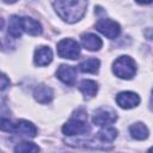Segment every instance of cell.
<instances>
[{"label": "cell", "instance_id": "cell-22", "mask_svg": "<svg viewBox=\"0 0 153 153\" xmlns=\"http://www.w3.org/2000/svg\"><path fill=\"white\" fill-rule=\"evenodd\" d=\"M149 109L153 111V88H152V96H151V99H149Z\"/></svg>", "mask_w": 153, "mask_h": 153}, {"label": "cell", "instance_id": "cell-4", "mask_svg": "<svg viewBox=\"0 0 153 153\" xmlns=\"http://www.w3.org/2000/svg\"><path fill=\"white\" fill-rule=\"evenodd\" d=\"M91 130L90 126L86 122V118H80L79 116L75 118H71L68 122H66L62 127V133L67 136H74V135H81L86 134Z\"/></svg>", "mask_w": 153, "mask_h": 153}, {"label": "cell", "instance_id": "cell-5", "mask_svg": "<svg viewBox=\"0 0 153 153\" xmlns=\"http://www.w3.org/2000/svg\"><path fill=\"white\" fill-rule=\"evenodd\" d=\"M96 29L104 35L105 37L114 39L116 37H118L120 32H121V26L117 22L110 19V18H100L98 19V22L96 23Z\"/></svg>", "mask_w": 153, "mask_h": 153}, {"label": "cell", "instance_id": "cell-20", "mask_svg": "<svg viewBox=\"0 0 153 153\" xmlns=\"http://www.w3.org/2000/svg\"><path fill=\"white\" fill-rule=\"evenodd\" d=\"M0 128L2 131H14V124L7 120V118H1V122H0Z\"/></svg>", "mask_w": 153, "mask_h": 153}, {"label": "cell", "instance_id": "cell-9", "mask_svg": "<svg viewBox=\"0 0 153 153\" xmlns=\"http://www.w3.org/2000/svg\"><path fill=\"white\" fill-rule=\"evenodd\" d=\"M14 133H17L18 135L26 137V139H31L35 137L37 134V128L35 127V124H32L29 121L25 120H20L14 124Z\"/></svg>", "mask_w": 153, "mask_h": 153}, {"label": "cell", "instance_id": "cell-23", "mask_svg": "<svg viewBox=\"0 0 153 153\" xmlns=\"http://www.w3.org/2000/svg\"><path fill=\"white\" fill-rule=\"evenodd\" d=\"M146 153H153V147H151V148H149V149H148Z\"/></svg>", "mask_w": 153, "mask_h": 153}, {"label": "cell", "instance_id": "cell-2", "mask_svg": "<svg viewBox=\"0 0 153 153\" xmlns=\"http://www.w3.org/2000/svg\"><path fill=\"white\" fill-rule=\"evenodd\" d=\"M112 72L121 79H131L136 73V63L128 55L120 56L112 63Z\"/></svg>", "mask_w": 153, "mask_h": 153}, {"label": "cell", "instance_id": "cell-6", "mask_svg": "<svg viewBox=\"0 0 153 153\" xmlns=\"http://www.w3.org/2000/svg\"><path fill=\"white\" fill-rule=\"evenodd\" d=\"M117 120V115L116 111L112 110L111 108H99L94 111L93 117H92V122L97 126H109L111 123H114Z\"/></svg>", "mask_w": 153, "mask_h": 153}, {"label": "cell", "instance_id": "cell-1", "mask_svg": "<svg viewBox=\"0 0 153 153\" xmlns=\"http://www.w3.org/2000/svg\"><path fill=\"white\" fill-rule=\"evenodd\" d=\"M53 6L62 20L72 24L85 16L87 2L82 0H59L54 1Z\"/></svg>", "mask_w": 153, "mask_h": 153}, {"label": "cell", "instance_id": "cell-21", "mask_svg": "<svg viewBox=\"0 0 153 153\" xmlns=\"http://www.w3.org/2000/svg\"><path fill=\"white\" fill-rule=\"evenodd\" d=\"M7 86H10V80L7 79V76L5 74L1 75V91H4Z\"/></svg>", "mask_w": 153, "mask_h": 153}, {"label": "cell", "instance_id": "cell-12", "mask_svg": "<svg viewBox=\"0 0 153 153\" xmlns=\"http://www.w3.org/2000/svg\"><path fill=\"white\" fill-rule=\"evenodd\" d=\"M33 97L35 99L41 103V104H48L51 102V99L54 98V92L51 90V87L47 86V85H38L35 91H33Z\"/></svg>", "mask_w": 153, "mask_h": 153}, {"label": "cell", "instance_id": "cell-13", "mask_svg": "<svg viewBox=\"0 0 153 153\" xmlns=\"http://www.w3.org/2000/svg\"><path fill=\"white\" fill-rule=\"evenodd\" d=\"M81 44L90 51H97L102 48L103 41L94 33H84L81 36Z\"/></svg>", "mask_w": 153, "mask_h": 153}, {"label": "cell", "instance_id": "cell-10", "mask_svg": "<svg viewBox=\"0 0 153 153\" xmlns=\"http://www.w3.org/2000/svg\"><path fill=\"white\" fill-rule=\"evenodd\" d=\"M51 61H53V51L49 47H39L35 50L33 54L35 65L43 67V66H48Z\"/></svg>", "mask_w": 153, "mask_h": 153}, {"label": "cell", "instance_id": "cell-15", "mask_svg": "<svg viewBox=\"0 0 153 153\" xmlns=\"http://www.w3.org/2000/svg\"><path fill=\"white\" fill-rule=\"evenodd\" d=\"M130 136L135 140H145L148 137V128L142 122H136L129 127Z\"/></svg>", "mask_w": 153, "mask_h": 153}, {"label": "cell", "instance_id": "cell-14", "mask_svg": "<svg viewBox=\"0 0 153 153\" xmlns=\"http://www.w3.org/2000/svg\"><path fill=\"white\" fill-rule=\"evenodd\" d=\"M79 90H80V92L84 94L85 98L90 99V98H92V97L96 96V93H97V91H98V85H97V82L93 81V80L85 79V80H82V81L79 84Z\"/></svg>", "mask_w": 153, "mask_h": 153}, {"label": "cell", "instance_id": "cell-17", "mask_svg": "<svg viewBox=\"0 0 153 153\" xmlns=\"http://www.w3.org/2000/svg\"><path fill=\"white\" fill-rule=\"evenodd\" d=\"M99 66H100V62L98 59L96 57H90V59H86L84 60L82 62L79 63V71L82 72V73H97L98 69H99Z\"/></svg>", "mask_w": 153, "mask_h": 153}, {"label": "cell", "instance_id": "cell-7", "mask_svg": "<svg viewBox=\"0 0 153 153\" xmlns=\"http://www.w3.org/2000/svg\"><path fill=\"white\" fill-rule=\"evenodd\" d=\"M116 103L123 109H133L139 105L140 97L135 92L124 91V92H120L116 96Z\"/></svg>", "mask_w": 153, "mask_h": 153}, {"label": "cell", "instance_id": "cell-16", "mask_svg": "<svg viewBox=\"0 0 153 153\" xmlns=\"http://www.w3.org/2000/svg\"><path fill=\"white\" fill-rule=\"evenodd\" d=\"M23 24H22V17L19 16H12L8 22V35H11L13 38H19L23 33Z\"/></svg>", "mask_w": 153, "mask_h": 153}, {"label": "cell", "instance_id": "cell-3", "mask_svg": "<svg viewBox=\"0 0 153 153\" xmlns=\"http://www.w3.org/2000/svg\"><path fill=\"white\" fill-rule=\"evenodd\" d=\"M56 50L60 57L74 60L80 55V45L75 39L72 38H63L61 39L57 45Z\"/></svg>", "mask_w": 153, "mask_h": 153}, {"label": "cell", "instance_id": "cell-18", "mask_svg": "<svg viewBox=\"0 0 153 153\" xmlns=\"http://www.w3.org/2000/svg\"><path fill=\"white\" fill-rule=\"evenodd\" d=\"M97 137L103 142H112L117 137V130L114 127L106 126L98 131Z\"/></svg>", "mask_w": 153, "mask_h": 153}, {"label": "cell", "instance_id": "cell-11", "mask_svg": "<svg viewBox=\"0 0 153 153\" xmlns=\"http://www.w3.org/2000/svg\"><path fill=\"white\" fill-rule=\"evenodd\" d=\"M22 24H23V31L31 36H38L43 31L41 23L31 17H22Z\"/></svg>", "mask_w": 153, "mask_h": 153}, {"label": "cell", "instance_id": "cell-19", "mask_svg": "<svg viewBox=\"0 0 153 153\" xmlns=\"http://www.w3.org/2000/svg\"><path fill=\"white\" fill-rule=\"evenodd\" d=\"M38 152H39V147L36 143L29 141L20 142L14 147V153H38Z\"/></svg>", "mask_w": 153, "mask_h": 153}, {"label": "cell", "instance_id": "cell-8", "mask_svg": "<svg viewBox=\"0 0 153 153\" xmlns=\"http://www.w3.org/2000/svg\"><path fill=\"white\" fill-rule=\"evenodd\" d=\"M56 76L66 85L73 86L76 80V69L69 65H61L56 71Z\"/></svg>", "mask_w": 153, "mask_h": 153}]
</instances>
